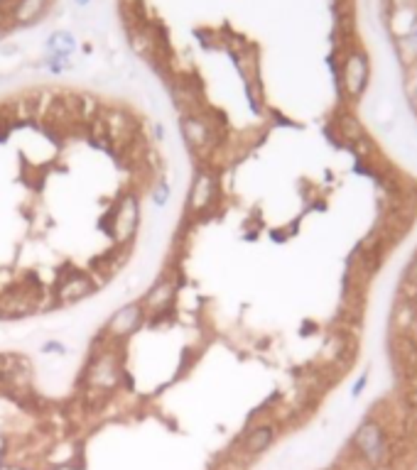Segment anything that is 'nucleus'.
Wrapping results in <instances>:
<instances>
[{
  "mask_svg": "<svg viewBox=\"0 0 417 470\" xmlns=\"http://www.w3.org/2000/svg\"><path fill=\"white\" fill-rule=\"evenodd\" d=\"M49 8V0H17L12 8V20L15 25H33L35 20L44 15Z\"/></svg>",
  "mask_w": 417,
  "mask_h": 470,
  "instance_id": "9d476101",
  "label": "nucleus"
},
{
  "mask_svg": "<svg viewBox=\"0 0 417 470\" xmlns=\"http://www.w3.org/2000/svg\"><path fill=\"white\" fill-rule=\"evenodd\" d=\"M398 49H400V57L405 64H412L417 59V25H412L410 32H405L398 42Z\"/></svg>",
  "mask_w": 417,
  "mask_h": 470,
  "instance_id": "f8f14e48",
  "label": "nucleus"
},
{
  "mask_svg": "<svg viewBox=\"0 0 417 470\" xmlns=\"http://www.w3.org/2000/svg\"><path fill=\"white\" fill-rule=\"evenodd\" d=\"M179 130H182V137H185V142L192 147V150H201V147L209 142V135H212L209 125H206L201 118L189 115V113H185L179 118Z\"/></svg>",
  "mask_w": 417,
  "mask_h": 470,
  "instance_id": "6e6552de",
  "label": "nucleus"
},
{
  "mask_svg": "<svg viewBox=\"0 0 417 470\" xmlns=\"http://www.w3.org/2000/svg\"><path fill=\"white\" fill-rule=\"evenodd\" d=\"M44 353H59V355H64L66 353V348H64V343H57V341H49V343H44V348H42Z\"/></svg>",
  "mask_w": 417,
  "mask_h": 470,
  "instance_id": "f3484780",
  "label": "nucleus"
},
{
  "mask_svg": "<svg viewBox=\"0 0 417 470\" xmlns=\"http://www.w3.org/2000/svg\"><path fill=\"white\" fill-rule=\"evenodd\" d=\"M91 3H93V0H74V6H76V8H89Z\"/></svg>",
  "mask_w": 417,
  "mask_h": 470,
  "instance_id": "6ab92c4d",
  "label": "nucleus"
},
{
  "mask_svg": "<svg viewBox=\"0 0 417 470\" xmlns=\"http://www.w3.org/2000/svg\"><path fill=\"white\" fill-rule=\"evenodd\" d=\"M402 358H405V365L417 375V346L412 341H402Z\"/></svg>",
  "mask_w": 417,
  "mask_h": 470,
  "instance_id": "dca6fc26",
  "label": "nucleus"
},
{
  "mask_svg": "<svg viewBox=\"0 0 417 470\" xmlns=\"http://www.w3.org/2000/svg\"><path fill=\"white\" fill-rule=\"evenodd\" d=\"M89 375H91V384L93 387H113L120 378V365L115 360V355L111 353H103L96 360L89 365Z\"/></svg>",
  "mask_w": 417,
  "mask_h": 470,
  "instance_id": "423d86ee",
  "label": "nucleus"
},
{
  "mask_svg": "<svg viewBox=\"0 0 417 470\" xmlns=\"http://www.w3.org/2000/svg\"><path fill=\"white\" fill-rule=\"evenodd\" d=\"M214 194H216V179L206 172V169H199V172L194 174V182H192V191H189V201H187L189 211L192 213L204 211L206 206L214 201Z\"/></svg>",
  "mask_w": 417,
  "mask_h": 470,
  "instance_id": "20e7f679",
  "label": "nucleus"
},
{
  "mask_svg": "<svg viewBox=\"0 0 417 470\" xmlns=\"http://www.w3.org/2000/svg\"><path fill=\"white\" fill-rule=\"evenodd\" d=\"M163 123H158V125H155V137H158V140H163V137H165V133H163Z\"/></svg>",
  "mask_w": 417,
  "mask_h": 470,
  "instance_id": "a211bd4d",
  "label": "nucleus"
},
{
  "mask_svg": "<svg viewBox=\"0 0 417 470\" xmlns=\"http://www.w3.org/2000/svg\"><path fill=\"white\" fill-rule=\"evenodd\" d=\"M152 201H155V206L158 208H165L169 201V184L165 182V179H160L158 186H155V191H152Z\"/></svg>",
  "mask_w": 417,
  "mask_h": 470,
  "instance_id": "2eb2a0df",
  "label": "nucleus"
},
{
  "mask_svg": "<svg viewBox=\"0 0 417 470\" xmlns=\"http://www.w3.org/2000/svg\"><path fill=\"white\" fill-rule=\"evenodd\" d=\"M275 441V427L272 424H260V427L250 429L243 438V451L248 456H258L263 451H268Z\"/></svg>",
  "mask_w": 417,
  "mask_h": 470,
  "instance_id": "1a4fd4ad",
  "label": "nucleus"
},
{
  "mask_svg": "<svg viewBox=\"0 0 417 470\" xmlns=\"http://www.w3.org/2000/svg\"><path fill=\"white\" fill-rule=\"evenodd\" d=\"M366 79H369V64L366 57L353 52L349 55L346 64H344V88L351 98H358L366 88Z\"/></svg>",
  "mask_w": 417,
  "mask_h": 470,
  "instance_id": "39448f33",
  "label": "nucleus"
},
{
  "mask_svg": "<svg viewBox=\"0 0 417 470\" xmlns=\"http://www.w3.org/2000/svg\"><path fill=\"white\" fill-rule=\"evenodd\" d=\"M353 446H356L358 456L371 468H380L388 460V441H385L380 424L373 422V419H369V422H363L358 427V431L353 433Z\"/></svg>",
  "mask_w": 417,
  "mask_h": 470,
  "instance_id": "f257e3e1",
  "label": "nucleus"
},
{
  "mask_svg": "<svg viewBox=\"0 0 417 470\" xmlns=\"http://www.w3.org/2000/svg\"><path fill=\"white\" fill-rule=\"evenodd\" d=\"M174 292H177V284L169 282L167 277H163V280L155 282V284L150 286V292L142 297V302H140L142 309H145L147 313H158V311H163V309H169L172 306Z\"/></svg>",
  "mask_w": 417,
  "mask_h": 470,
  "instance_id": "0eeeda50",
  "label": "nucleus"
},
{
  "mask_svg": "<svg viewBox=\"0 0 417 470\" xmlns=\"http://www.w3.org/2000/svg\"><path fill=\"white\" fill-rule=\"evenodd\" d=\"M138 223H140V199L128 191L115 206V238L120 243H128L136 235Z\"/></svg>",
  "mask_w": 417,
  "mask_h": 470,
  "instance_id": "7ed1b4c3",
  "label": "nucleus"
},
{
  "mask_svg": "<svg viewBox=\"0 0 417 470\" xmlns=\"http://www.w3.org/2000/svg\"><path fill=\"white\" fill-rule=\"evenodd\" d=\"M76 49V39L69 32H52L47 39V52L49 57H64L69 59L71 52Z\"/></svg>",
  "mask_w": 417,
  "mask_h": 470,
  "instance_id": "9b49d317",
  "label": "nucleus"
},
{
  "mask_svg": "<svg viewBox=\"0 0 417 470\" xmlns=\"http://www.w3.org/2000/svg\"><path fill=\"white\" fill-rule=\"evenodd\" d=\"M339 128H342V135L346 137V140H351V142H361L363 140L361 123H358L356 118H351V115H344V118H339Z\"/></svg>",
  "mask_w": 417,
  "mask_h": 470,
  "instance_id": "ddd939ff",
  "label": "nucleus"
},
{
  "mask_svg": "<svg viewBox=\"0 0 417 470\" xmlns=\"http://www.w3.org/2000/svg\"><path fill=\"white\" fill-rule=\"evenodd\" d=\"M145 324H147V311L142 309V304L130 302L125 304L123 309H118L109 319L106 335L113 338V341H125V338H130L133 333H138Z\"/></svg>",
  "mask_w": 417,
  "mask_h": 470,
  "instance_id": "f03ea898",
  "label": "nucleus"
},
{
  "mask_svg": "<svg viewBox=\"0 0 417 470\" xmlns=\"http://www.w3.org/2000/svg\"><path fill=\"white\" fill-rule=\"evenodd\" d=\"M402 294H405L407 302H417V260L407 267L405 272V282H402Z\"/></svg>",
  "mask_w": 417,
  "mask_h": 470,
  "instance_id": "4468645a",
  "label": "nucleus"
}]
</instances>
